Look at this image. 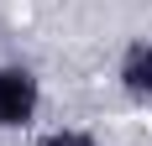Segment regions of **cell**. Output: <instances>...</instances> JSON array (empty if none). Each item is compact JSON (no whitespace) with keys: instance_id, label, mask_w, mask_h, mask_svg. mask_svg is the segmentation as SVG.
<instances>
[{"instance_id":"obj_3","label":"cell","mask_w":152,"mask_h":146,"mask_svg":"<svg viewBox=\"0 0 152 146\" xmlns=\"http://www.w3.org/2000/svg\"><path fill=\"white\" fill-rule=\"evenodd\" d=\"M37 146H105L94 131H84V125H53V131L37 136Z\"/></svg>"},{"instance_id":"obj_1","label":"cell","mask_w":152,"mask_h":146,"mask_svg":"<svg viewBox=\"0 0 152 146\" xmlns=\"http://www.w3.org/2000/svg\"><path fill=\"white\" fill-rule=\"evenodd\" d=\"M42 115V78L26 63H0V131H31Z\"/></svg>"},{"instance_id":"obj_2","label":"cell","mask_w":152,"mask_h":146,"mask_svg":"<svg viewBox=\"0 0 152 146\" xmlns=\"http://www.w3.org/2000/svg\"><path fill=\"white\" fill-rule=\"evenodd\" d=\"M115 84L131 104H152V37H131L115 58Z\"/></svg>"}]
</instances>
